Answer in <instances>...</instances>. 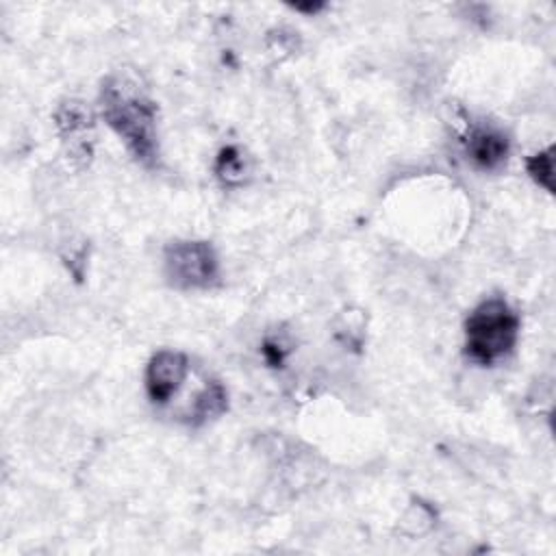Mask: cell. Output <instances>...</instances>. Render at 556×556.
Returning a JSON list of instances; mask_svg holds the SVG:
<instances>
[{
  "instance_id": "obj_9",
  "label": "cell",
  "mask_w": 556,
  "mask_h": 556,
  "mask_svg": "<svg viewBox=\"0 0 556 556\" xmlns=\"http://www.w3.org/2000/svg\"><path fill=\"white\" fill-rule=\"evenodd\" d=\"M526 169L539 187H543L547 193H554V146L530 156L526 161Z\"/></svg>"
},
{
  "instance_id": "obj_8",
  "label": "cell",
  "mask_w": 556,
  "mask_h": 556,
  "mask_svg": "<svg viewBox=\"0 0 556 556\" xmlns=\"http://www.w3.org/2000/svg\"><path fill=\"white\" fill-rule=\"evenodd\" d=\"M215 174L217 178L226 185V187H239L243 185L245 176H248V163L241 154L239 148L228 146L219 152L217 161H215Z\"/></svg>"
},
{
  "instance_id": "obj_7",
  "label": "cell",
  "mask_w": 556,
  "mask_h": 556,
  "mask_svg": "<svg viewBox=\"0 0 556 556\" xmlns=\"http://www.w3.org/2000/svg\"><path fill=\"white\" fill-rule=\"evenodd\" d=\"M228 408V393L219 380H206V384L195 395L193 408L189 413V421L193 426H202L211 419H217Z\"/></svg>"
},
{
  "instance_id": "obj_4",
  "label": "cell",
  "mask_w": 556,
  "mask_h": 556,
  "mask_svg": "<svg viewBox=\"0 0 556 556\" xmlns=\"http://www.w3.org/2000/svg\"><path fill=\"white\" fill-rule=\"evenodd\" d=\"M54 124L65 143L70 161L85 165L93 152V115L91 111L78 102H63L54 113Z\"/></svg>"
},
{
  "instance_id": "obj_5",
  "label": "cell",
  "mask_w": 556,
  "mask_h": 556,
  "mask_svg": "<svg viewBox=\"0 0 556 556\" xmlns=\"http://www.w3.org/2000/svg\"><path fill=\"white\" fill-rule=\"evenodd\" d=\"M189 374V361L178 350H159L146 367V393L154 404H165Z\"/></svg>"
},
{
  "instance_id": "obj_2",
  "label": "cell",
  "mask_w": 556,
  "mask_h": 556,
  "mask_svg": "<svg viewBox=\"0 0 556 556\" xmlns=\"http://www.w3.org/2000/svg\"><path fill=\"white\" fill-rule=\"evenodd\" d=\"M519 337V315L504 298L482 300L465 321V354L491 367L508 356Z\"/></svg>"
},
{
  "instance_id": "obj_10",
  "label": "cell",
  "mask_w": 556,
  "mask_h": 556,
  "mask_svg": "<svg viewBox=\"0 0 556 556\" xmlns=\"http://www.w3.org/2000/svg\"><path fill=\"white\" fill-rule=\"evenodd\" d=\"M263 354H265V358H267L271 365H280V363L285 361L287 348H285L280 341H265Z\"/></svg>"
},
{
  "instance_id": "obj_1",
  "label": "cell",
  "mask_w": 556,
  "mask_h": 556,
  "mask_svg": "<svg viewBox=\"0 0 556 556\" xmlns=\"http://www.w3.org/2000/svg\"><path fill=\"white\" fill-rule=\"evenodd\" d=\"M100 111L106 126L124 141L137 163L154 167L159 161L156 104L143 76L132 67H119L102 80Z\"/></svg>"
},
{
  "instance_id": "obj_6",
  "label": "cell",
  "mask_w": 556,
  "mask_h": 556,
  "mask_svg": "<svg viewBox=\"0 0 556 556\" xmlns=\"http://www.w3.org/2000/svg\"><path fill=\"white\" fill-rule=\"evenodd\" d=\"M465 152L469 161L480 169H497L504 165L510 152L508 137L495 126H471L465 137Z\"/></svg>"
},
{
  "instance_id": "obj_3",
  "label": "cell",
  "mask_w": 556,
  "mask_h": 556,
  "mask_svg": "<svg viewBox=\"0 0 556 556\" xmlns=\"http://www.w3.org/2000/svg\"><path fill=\"white\" fill-rule=\"evenodd\" d=\"M165 278L176 289H208L219 280V261L208 241H174L163 256Z\"/></svg>"
}]
</instances>
